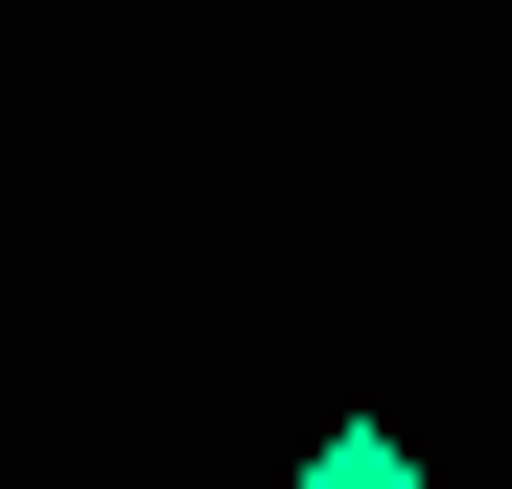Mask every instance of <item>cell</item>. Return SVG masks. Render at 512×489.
I'll list each match as a JSON object with an SVG mask.
<instances>
[{
	"instance_id": "cell-1",
	"label": "cell",
	"mask_w": 512,
	"mask_h": 489,
	"mask_svg": "<svg viewBox=\"0 0 512 489\" xmlns=\"http://www.w3.org/2000/svg\"><path fill=\"white\" fill-rule=\"evenodd\" d=\"M280 489H443V466H419V443H396V420H326V443H303V466H280Z\"/></svg>"
}]
</instances>
